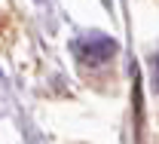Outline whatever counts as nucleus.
<instances>
[{"instance_id":"f03ea898","label":"nucleus","mask_w":159,"mask_h":144,"mask_svg":"<svg viewBox=\"0 0 159 144\" xmlns=\"http://www.w3.org/2000/svg\"><path fill=\"white\" fill-rule=\"evenodd\" d=\"M150 64H153V74H156V92H159V52L150 55Z\"/></svg>"},{"instance_id":"f257e3e1","label":"nucleus","mask_w":159,"mask_h":144,"mask_svg":"<svg viewBox=\"0 0 159 144\" xmlns=\"http://www.w3.org/2000/svg\"><path fill=\"white\" fill-rule=\"evenodd\" d=\"M74 49H77V58L83 64H104L116 55V40L101 37V34H83L74 43Z\"/></svg>"}]
</instances>
